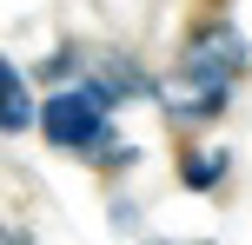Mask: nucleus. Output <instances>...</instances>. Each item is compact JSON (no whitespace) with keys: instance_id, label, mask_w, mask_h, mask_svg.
Listing matches in <instances>:
<instances>
[{"instance_id":"nucleus-1","label":"nucleus","mask_w":252,"mask_h":245,"mask_svg":"<svg viewBox=\"0 0 252 245\" xmlns=\"http://www.w3.org/2000/svg\"><path fill=\"white\" fill-rule=\"evenodd\" d=\"M113 93L100 86V80H80V86L53 93L47 106H40V133H47L53 153H87L93 166H126L133 159V146L113 133Z\"/></svg>"},{"instance_id":"nucleus-2","label":"nucleus","mask_w":252,"mask_h":245,"mask_svg":"<svg viewBox=\"0 0 252 245\" xmlns=\"http://www.w3.org/2000/svg\"><path fill=\"white\" fill-rule=\"evenodd\" d=\"M246 73V33L226 20L199 27V33L186 40V60H179V93L166 100V113L173 119H213L219 106H226L232 80Z\"/></svg>"},{"instance_id":"nucleus-3","label":"nucleus","mask_w":252,"mask_h":245,"mask_svg":"<svg viewBox=\"0 0 252 245\" xmlns=\"http://www.w3.org/2000/svg\"><path fill=\"white\" fill-rule=\"evenodd\" d=\"M0 126H7V139H20L27 126H33V100H27V80H20V66H0Z\"/></svg>"},{"instance_id":"nucleus-4","label":"nucleus","mask_w":252,"mask_h":245,"mask_svg":"<svg viewBox=\"0 0 252 245\" xmlns=\"http://www.w3.org/2000/svg\"><path fill=\"white\" fill-rule=\"evenodd\" d=\"M219 172H226V153H219V146H206V153L179 159V179H186L192 192H206V186H219Z\"/></svg>"}]
</instances>
